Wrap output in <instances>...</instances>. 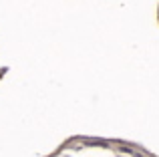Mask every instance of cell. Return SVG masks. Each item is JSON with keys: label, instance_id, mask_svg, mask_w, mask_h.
<instances>
[{"label": "cell", "instance_id": "cell-1", "mask_svg": "<svg viewBox=\"0 0 159 157\" xmlns=\"http://www.w3.org/2000/svg\"><path fill=\"white\" fill-rule=\"evenodd\" d=\"M4 73H6V67H0V81H2V77H4Z\"/></svg>", "mask_w": 159, "mask_h": 157}]
</instances>
